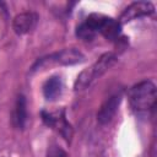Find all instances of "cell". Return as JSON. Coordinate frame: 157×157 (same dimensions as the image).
I'll use <instances>...</instances> for the list:
<instances>
[{
	"label": "cell",
	"mask_w": 157,
	"mask_h": 157,
	"mask_svg": "<svg viewBox=\"0 0 157 157\" xmlns=\"http://www.w3.org/2000/svg\"><path fill=\"white\" fill-rule=\"evenodd\" d=\"M117 61V58L114 54L112 53H107L104 55H102L92 66H90L88 69L83 70L76 78L75 81V90L76 91H81L85 90L87 86H90L96 78H98L99 76H102L105 71H108Z\"/></svg>",
	"instance_id": "1"
},
{
	"label": "cell",
	"mask_w": 157,
	"mask_h": 157,
	"mask_svg": "<svg viewBox=\"0 0 157 157\" xmlns=\"http://www.w3.org/2000/svg\"><path fill=\"white\" fill-rule=\"evenodd\" d=\"M156 96V86L151 81H142L131 88L129 99L134 110L146 112L155 105Z\"/></svg>",
	"instance_id": "2"
},
{
	"label": "cell",
	"mask_w": 157,
	"mask_h": 157,
	"mask_svg": "<svg viewBox=\"0 0 157 157\" xmlns=\"http://www.w3.org/2000/svg\"><path fill=\"white\" fill-rule=\"evenodd\" d=\"M85 60L83 54L75 49V48H69V49H63L60 52L53 53L48 56H44L32 66V71H38L43 70L50 66H56V65H74L77 63H81Z\"/></svg>",
	"instance_id": "3"
},
{
	"label": "cell",
	"mask_w": 157,
	"mask_h": 157,
	"mask_svg": "<svg viewBox=\"0 0 157 157\" xmlns=\"http://www.w3.org/2000/svg\"><path fill=\"white\" fill-rule=\"evenodd\" d=\"M85 23L91 27L96 33H101L102 36H104L107 39H117L119 33H120V23L118 21H115L112 17L101 15V13H91Z\"/></svg>",
	"instance_id": "4"
},
{
	"label": "cell",
	"mask_w": 157,
	"mask_h": 157,
	"mask_svg": "<svg viewBox=\"0 0 157 157\" xmlns=\"http://www.w3.org/2000/svg\"><path fill=\"white\" fill-rule=\"evenodd\" d=\"M42 119L48 126L56 130L65 140H67V141L70 140V137L72 135V129H71V125L66 121L63 110L55 112V113L42 112Z\"/></svg>",
	"instance_id": "5"
},
{
	"label": "cell",
	"mask_w": 157,
	"mask_h": 157,
	"mask_svg": "<svg viewBox=\"0 0 157 157\" xmlns=\"http://www.w3.org/2000/svg\"><path fill=\"white\" fill-rule=\"evenodd\" d=\"M155 11V7L151 2H147V1H136V2H132L131 5H129L124 12L121 13L120 18H119V23H126L129 21H132L137 17H142V16H147V15H151L152 12Z\"/></svg>",
	"instance_id": "6"
},
{
	"label": "cell",
	"mask_w": 157,
	"mask_h": 157,
	"mask_svg": "<svg viewBox=\"0 0 157 157\" xmlns=\"http://www.w3.org/2000/svg\"><path fill=\"white\" fill-rule=\"evenodd\" d=\"M38 22V16L34 12H22L15 16L12 28L17 34H26L34 29Z\"/></svg>",
	"instance_id": "7"
},
{
	"label": "cell",
	"mask_w": 157,
	"mask_h": 157,
	"mask_svg": "<svg viewBox=\"0 0 157 157\" xmlns=\"http://www.w3.org/2000/svg\"><path fill=\"white\" fill-rule=\"evenodd\" d=\"M121 101V94L120 93H115L113 96H110L101 107V109L97 113V119L101 124H107L109 123L113 117L115 115L118 107L120 104Z\"/></svg>",
	"instance_id": "8"
},
{
	"label": "cell",
	"mask_w": 157,
	"mask_h": 157,
	"mask_svg": "<svg viewBox=\"0 0 157 157\" xmlns=\"http://www.w3.org/2000/svg\"><path fill=\"white\" fill-rule=\"evenodd\" d=\"M63 92V81L59 76H52L43 86V93L47 101H56Z\"/></svg>",
	"instance_id": "9"
},
{
	"label": "cell",
	"mask_w": 157,
	"mask_h": 157,
	"mask_svg": "<svg viewBox=\"0 0 157 157\" xmlns=\"http://www.w3.org/2000/svg\"><path fill=\"white\" fill-rule=\"evenodd\" d=\"M27 121V109H26V99L23 96H18L13 112H12V123L16 128L23 129Z\"/></svg>",
	"instance_id": "10"
},
{
	"label": "cell",
	"mask_w": 157,
	"mask_h": 157,
	"mask_svg": "<svg viewBox=\"0 0 157 157\" xmlns=\"http://www.w3.org/2000/svg\"><path fill=\"white\" fill-rule=\"evenodd\" d=\"M76 34H77V37H80L83 40H92L94 38V36H96V32L83 22L77 27Z\"/></svg>",
	"instance_id": "11"
},
{
	"label": "cell",
	"mask_w": 157,
	"mask_h": 157,
	"mask_svg": "<svg viewBox=\"0 0 157 157\" xmlns=\"http://www.w3.org/2000/svg\"><path fill=\"white\" fill-rule=\"evenodd\" d=\"M47 157H67V153L58 145H50L47 151Z\"/></svg>",
	"instance_id": "12"
}]
</instances>
